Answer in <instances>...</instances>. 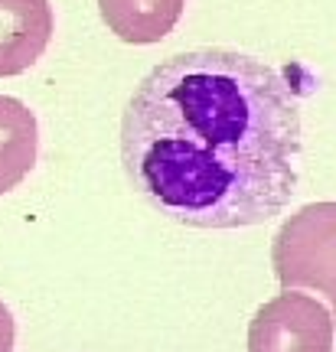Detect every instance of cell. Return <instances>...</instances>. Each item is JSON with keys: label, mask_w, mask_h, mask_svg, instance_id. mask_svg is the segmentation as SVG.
<instances>
[{"label": "cell", "mask_w": 336, "mask_h": 352, "mask_svg": "<svg viewBox=\"0 0 336 352\" xmlns=\"http://www.w3.org/2000/svg\"><path fill=\"white\" fill-rule=\"evenodd\" d=\"M300 98L281 69L235 50L154 65L127 98L121 164L137 196L193 228L264 226L297 192Z\"/></svg>", "instance_id": "obj_1"}, {"label": "cell", "mask_w": 336, "mask_h": 352, "mask_svg": "<svg viewBox=\"0 0 336 352\" xmlns=\"http://www.w3.org/2000/svg\"><path fill=\"white\" fill-rule=\"evenodd\" d=\"M271 267L284 290L320 294L336 316V202H311L277 228Z\"/></svg>", "instance_id": "obj_2"}, {"label": "cell", "mask_w": 336, "mask_h": 352, "mask_svg": "<svg viewBox=\"0 0 336 352\" xmlns=\"http://www.w3.org/2000/svg\"><path fill=\"white\" fill-rule=\"evenodd\" d=\"M333 323L317 297L284 290L251 316L249 352H333Z\"/></svg>", "instance_id": "obj_3"}, {"label": "cell", "mask_w": 336, "mask_h": 352, "mask_svg": "<svg viewBox=\"0 0 336 352\" xmlns=\"http://www.w3.org/2000/svg\"><path fill=\"white\" fill-rule=\"evenodd\" d=\"M50 0H0V78L39 63L52 39Z\"/></svg>", "instance_id": "obj_4"}, {"label": "cell", "mask_w": 336, "mask_h": 352, "mask_svg": "<svg viewBox=\"0 0 336 352\" xmlns=\"http://www.w3.org/2000/svg\"><path fill=\"white\" fill-rule=\"evenodd\" d=\"M183 7L187 0H98L105 26L131 46H150L174 33Z\"/></svg>", "instance_id": "obj_5"}, {"label": "cell", "mask_w": 336, "mask_h": 352, "mask_svg": "<svg viewBox=\"0 0 336 352\" xmlns=\"http://www.w3.org/2000/svg\"><path fill=\"white\" fill-rule=\"evenodd\" d=\"M39 127L36 114L20 98L0 95V196L23 183L36 166Z\"/></svg>", "instance_id": "obj_6"}, {"label": "cell", "mask_w": 336, "mask_h": 352, "mask_svg": "<svg viewBox=\"0 0 336 352\" xmlns=\"http://www.w3.org/2000/svg\"><path fill=\"white\" fill-rule=\"evenodd\" d=\"M13 340H17V327H13V314L0 300V352H13Z\"/></svg>", "instance_id": "obj_7"}]
</instances>
